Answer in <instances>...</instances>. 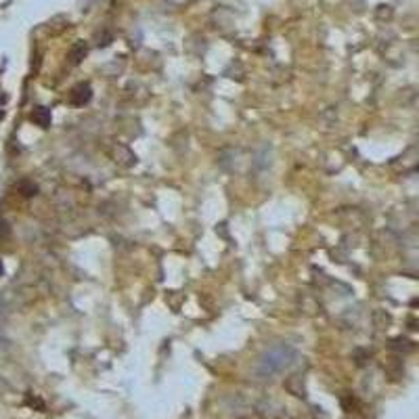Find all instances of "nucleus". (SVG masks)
<instances>
[{"instance_id": "423d86ee", "label": "nucleus", "mask_w": 419, "mask_h": 419, "mask_svg": "<svg viewBox=\"0 0 419 419\" xmlns=\"http://www.w3.org/2000/svg\"><path fill=\"white\" fill-rule=\"evenodd\" d=\"M3 273H5V267H3V262H0V275H3Z\"/></svg>"}, {"instance_id": "39448f33", "label": "nucleus", "mask_w": 419, "mask_h": 419, "mask_svg": "<svg viewBox=\"0 0 419 419\" xmlns=\"http://www.w3.org/2000/svg\"><path fill=\"white\" fill-rule=\"evenodd\" d=\"M9 233H11L9 225H7V222H5V220H0V235H3V237H7Z\"/></svg>"}, {"instance_id": "20e7f679", "label": "nucleus", "mask_w": 419, "mask_h": 419, "mask_svg": "<svg viewBox=\"0 0 419 419\" xmlns=\"http://www.w3.org/2000/svg\"><path fill=\"white\" fill-rule=\"evenodd\" d=\"M19 191L23 197H34V195L38 193V187L32 183V180H21L19 183Z\"/></svg>"}, {"instance_id": "f03ea898", "label": "nucleus", "mask_w": 419, "mask_h": 419, "mask_svg": "<svg viewBox=\"0 0 419 419\" xmlns=\"http://www.w3.org/2000/svg\"><path fill=\"white\" fill-rule=\"evenodd\" d=\"M90 99H92L90 84H78V86L72 90V94H69V101H72L76 107H84Z\"/></svg>"}, {"instance_id": "f257e3e1", "label": "nucleus", "mask_w": 419, "mask_h": 419, "mask_svg": "<svg viewBox=\"0 0 419 419\" xmlns=\"http://www.w3.org/2000/svg\"><path fill=\"white\" fill-rule=\"evenodd\" d=\"M298 358V352L293 350L287 344H277L273 348H269L264 352L256 365V373L260 377H273L277 373H281L285 369H289Z\"/></svg>"}, {"instance_id": "7ed1b4c3", "label": "nucleus", "mask_w": 419, "mask_h": 419, "mask_svg": "<svg viewBox=\"0 0 419 419\" xmlns=\"http://www.w3.org/2000/svg\"><path fill=\"white\" fill-rule=\"evenodd\" d=\"M50 120H53L50 109H46V107H36V109L32 111V122H36L40 128H48V126H50Z\"/></svg>"}]
</instances>
